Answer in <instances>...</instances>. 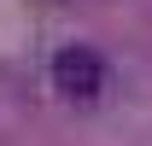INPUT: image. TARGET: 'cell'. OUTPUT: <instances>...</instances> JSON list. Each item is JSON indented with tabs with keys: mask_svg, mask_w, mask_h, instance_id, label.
I'll list each match as a JSON object with an SVG mask.
<instances>
[{
	"mask_svg": "<svg viewBox=\"0 0 152 146\" xmlns=\"http://www.w3.org/2000/svg\"><path fill=\"white\" fill-rule=\"evenodd\" d=\"M105 58L94 53V47H82V41H70V47H58L53 53V93H64V99H76V105H94L99 93H105Z\"/></svg>",
	"mask_w": 152,
	"mask_h": 146,
	"instance_id": "6da1fadb",
	"label": "cell"
}]
</instances>
